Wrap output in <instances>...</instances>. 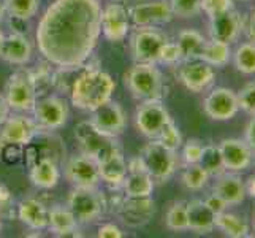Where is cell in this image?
<instances>
[{"mask_svg": "<svg viewBox=\"0 0 255 238\" xmlns=\"http://www.w3.org/2000/svg\"><path fill=\"white\" fill-rule=\"evenodd\" d=\"M100 33L99 0H54L41 16L35 40L46 62L76 68L92 56Z\"/></svg>", "mask_w": 255, "mask_h": 238, "instance_id": "6da1fadb", "label": "cell"}, {"mask_svg": "<svg viewBox=\"0 0 255 238\" xmlns=\"http://www.w3.org/2000/svg\"><path fill=\"white\" fill-rule=\"evenodd\" d=\"M116 89V81L113 76L100 68L84 67L76 75L70 89V100L73 107L83 111L92 113L100 105L113 99V92Z\"/></svg>", "mask_w": 255, "mask_h": 238, "instance_id": "7a4b0ae2", "label": "cell"}, {"mask_svg": "<svg viewBox=\"0 0 255 238\" xmlns=\"http://www.w3.org/2000/svg\"><path fill=\"white\" fill-rule=\"evenodd\" d=\"M126 86L138 100L160 99L163 92V76L157 64L135 62L124 76Z\"/></svg>", "mask_w": 255, "mask_h": 238, "instance_id": "3957f363", "label": "cell"}, {"mask_svg": "<svg viewBox=\"0 0 255 238\" xmlns=\"http://www.w3.org/2000/svg\"><path fill=\"white\" fill-rule=\"evenodd\" d=\"M75 138L80 143L81 153L94 157L97 162L110 157L114 153H119L121 148L118 145L116 137H110L97 129L91 119L78 122L75 127Z\"/></svg>", "mask_w": 255, "mask_h": 238, "instance_id": "277c9868", "label": "cell"}, {"mask_svg": "<svg viewBox=\"0 0 255 238\" xmlns=\"http://www.w3.org/2000/svg\"><path fill=\"white\" fill-rule=\"evenodd\" d=\"M67 207L72 210L78 224H89L102 216L107 199L99 188H75L68 196Z\"/></svg>", "mask_w": 255, "mask_h": 238, "instance_id": "5b68a950", "label": "cell"}, {"mask_svg": "<svg viewBox=\"0 0 255 238\" xmlns=\"http://www.w3.org/2000/svg\"><path fill=\"white\" fill-rule=\"evenodd\" d=\"M143 162L146 165L147 173L152 176V180L157 183L168 181L174 175L178 169V157L174 151H170L168 148H165L159 140L152 138L151 142L146 143L141 149Z\"/></svg>", "mask_w": 255, "mask_h": 238, "instance_id": "8992f818", "label": "cell"}, {"mask_svg": "<svg viewBox=\"0 0 255 238\" xmlns=\"http://www.w3.org/2000/svg\"><path fill=\"white\" fill-rule=\"evenodd\" d=\"M32 113L38 127L46 132L64 127L70 116L67 100L60 95L51 94L38 97L32 108Z\"/></svg>", "mask_w": 255, "mask_h": 238, "instance_id": "52a82bcc", "label": "cell"}, {"mask_svg": "<svg viewBox=\"0 0 255 238\" xmlns=\"http://www.w3.org/2000/svg\"><path fill=\"white\" fill-rule=\"evenodd\" d=\"M5 100L10 110L16 113H29L32 111L37 102V91L29 72H14L6 81L5 87Z\"/></svg>", "mask_w": 255, "mask_h": 238, "instance_id": "ba28073f", "label": "cell"}, {"mask_svg": "<svg viewBox=\"0 0 255 238\" xmlns=\"http://www.w3.org/2000/svg\"><path fill=\"white\" fill-rule=\"evenodd\" d=\"M171 121L168 110L160 99L141 100L135 111V126L141 135L147 138H157L159 132L166 122Z\"/></svg>", "mask_w": 255, "mask_h": 238, "instance_id": "9c48e42d", "label": "cell"}, {"mask_svg": "<svg viewBox=\"0 0 255 238\" xmlns=\"http://www.w3.org/2000/svg\"><path fill=\"white\" fill-rule=\"evenodd\" d=\"M165 35L155 27H139L131 37L130 46L135 62L159 64V54L166 43Z\"/></svg>", "mask_w": 255, "mask_h": 238, "instance_id": "30bf717a", "label": "cell"}, {"mask_svg": "<svg viewBox=\"0 0 255 238\" xmlns=\"http://www.w3.org/2000/svg\"><path fill=\"white\" fill-rule=\"evenodd\" d=\"M130 22L136 27H155L173 21V10L168 0H146L138 2L128 10Z\"/></svg>", "mask_w": 255, "mask_h": 238, "instance_id": "8fae6325", "label": "cell"}, {"mask_svg": "<svg viewBox=\"0 0 255 238\" xmlns=\"http://www.w3.org/2000/svg\"><path fill=\"white\" fill-rule=\"evenodd\" d=\"M64 172L65 178L75 188H99L100 184L99 162L84 153L70 157L64 167Z\"/></svg>", "mask_w": 255, "mask_h": 238, "instance_id": "7c38bea8", "label": "cell"}, {"mask_svg": "<svg viewBox=\"0 0 255 238\" xmlns=\"http://www.w3.org/2000/svg\"><path fill=\"white\" fill-rule=\"evenodd\" d=\"M41 129L33 118L25 114H10L0 126V146L6 143L24 146L30 143Z\"/></svg>", "mask_w": 255, "mask_h": 238, "instance_id": "4fadbf2b", "label": "cell"}, {"mask_svg": "<svg viewBox=\"0 0 255 238\" xmlns=\"http://www.w3.org/2000/svg\"><path fill=\"white\" fill-rule=\"evenodd\" d=\"M116 211H118L119 219L127 227L138 229V227L146 226L152 219L155 213V204L151 199V196L130 197L124 194V197H122Z\"/></svg>", "mask_w": 255, "mask_h": 238, "instance_id": "5bb4252c", "label": "cell"}, {"mask_svg": "<svg viewBox=\"0 0 255 238\" xmlns=\"http://www.w3.org/2000/svg\"><path fill=\"white\" fill-rule=\"evenodd\" d=\"M203 110L213 121H230L240 111L238 95L228 87H216L206 95Z\"/></svg>", "mask_w": 255, "mask_h": 238, "instance_id": "9a60e30c", "label": "cell"}, {"mask_svg": "<svg viewBox=\"0 0 255 238\" xmlns=\"http://www.w3.org/2000/svg\"><path fill=\"white\" fill-rule=\"evenodd\" d=\"M130 32L128 10L118 2H111L102 8V33L105 38L119 43L127 38Z\"/></svg>", "mask_w": 255, "mask_h": 238, "instance_id": "2e32d148", "label": "cell"}, {"mask_svg": "<svg viewBox=\"0 0 255 238\" xmlns=\"http://www.w3.org/2000/svg\"><path fill=\"white\" fill-rule=\"evenodd\" d=\"M178 78L187 91L198 94V92L206 91L208 87L214 83L216 72H214V67H211L209 64L203 62V60H200V59L184 60L179 67Z\"/></svg>", "mask_w": 255, "mask_h": 238, "instance_id": "e0dca14e", "label": "cell"}, {"mask_svg": "<svg viewBox=\"0 0 255 238\" xmlns=\"http://www.w3.org/2000/svg\"><path fill=\"white\" fill-rule=\"evenodd\" d=\"M91 122L103 134L118 138L126 130L127 116L121 105L111 99L92 111Z\"/></svg>", "mask_w": 255, "mask_h": 238, "instance_id": "ac0fdd59", "label": "cell"}, {"mask_svg": "<svg viewBox=\"0 0 255 238\" xmlns=\"http://www.w3.org/2000/svg\"><path fill=\"white\" fill-rule=\"evenodd\" d=\"M217 146L221 149L225 172L240 173V172L248 170L251 167L254 161V153L244 140L224 138Z\"/></svg>", "mask_w": 255, "mask_h": 238, "instance_id": "d6986e66", "label": "cell"}, {"mask_svg": "<svg viewBox=\"0 0 255 238\" xmlns=\"http://www.w3.org/2000/svg\"><path fill=\"white\" fill-rule=\"evenodd\" d=\"M244 30V17L235 8L222 14L209 17V37L217 41L232 45Z\"/></svg>", "mask_w": 255, "mask_h": 238, "instance_id": "ffe728a7", "label": "cell"}, {"mask_svg": "<svg viewBox=\"0 0 255 238\" xmlns=\"http://www.w3.org/2000/svg\"><path fill=\"white\" fill-rule=\"evenodd\" d=\"M33 48L25 35L10 33L5 35L0 43V59L11 65H25L30 62Z\"/></svg>", "mask_w": 255, "mask_h": 238, "instance_id": "44dd1931", "label": "cell"}, {"mask_svg": "<svg viewBox=\"0 0 255 238\" xmlns=\"http://www.w3.org/2000/svg\"><path fill=\"white\" fill-rule=\"evenodd\" d=\"M213 192L217 194L219 197H222L228 207L243 204L246 196H248L244 180L233 172H224L216 176Z\"/></svg>", "mask_w": 255, "mask_h": 238, "instance_id": "7402d4cb", "label": "cell"}, {"mask_svg": "<svg viewBox=\"0 0 255 238\" xmlns=\"http://www.w3.org/2000/svg\"><path fill=\"white\" fill-rule=\"evenodd\" d=\"M16 213L19 221L33 229V231H45V229H48V208L38 199H22L17 204Z\"/></svg>", "mask_w": 255, "mask_h": 238, "instance_id": "603a6c76", "label": "cell"}, {"mask_svg": "<svg viewBox=\"0 0 255 238\" xmlns=\"http://www.w3.org/2000/svg\"><path fill=\"white\" fill-rule=\"evenodd\" d=\"M48 229L56 237H81V234H78L75 215L64 205H54L48 210Z\"/></svg>", "mask_w": 255, "mask_h": 238, "instance_id": "cb8c5ba5", "label": "cell"}, {"mask_svg": "<svg viewBox=\"0 0 255 238\" xmlns=\"http://www.w3.org/2000/svg\"><path fill=\"white\" fill-rule=\"evenodd\" d=\"M189 231L195 234H209L216 229V215L205 204V200L187 202Z\"/></svg>", "mask_w": 255, "mask_h": 238, "instance_id": "d4e9b609", "label": "cell"}, {"mask_svg": "<svg viewBox=\"0 0 255 238\" xmlns=\"http://www.w3.org/2000/svg\"><path fill=\"white\" fill-rule=\"evenodd\" d=\"M29 176L33 186L40 189H52L60 181L59 162L49 157H41L32 169H29Z\"/></svg>", "mask_w": 255, "mask_h": 238, "instance_id": "484cf974", "label": "cell"}, {"mask_svg": "<svg viewBox=\"0 0 255 238\" xmlns=\"http://www.w3.org/2000/svg\"><path fill=\"white\" fill-rule=\"evenodd\" d=\"M100 181L110 184L111 188H121L127 176V161L122 151L114 153L99 162Z\"/></svg>", "mask_w": 255, "mask_h": 238, "instance_id": "4316f807", "label": "cell"}, {"mask_svg": "<svg viewBox=\"0 0 255 238\" xmlns=\"http://www.w3.org/2000/svg\"><path fill=\"white\" fill-rule=\"evenodd\" d=\"M154 186H155V181L147 172H128L121 188L124 191L126 196L147 197L152 194Z\"/></svg>", "mask_w": 255, "mask_h": 238, "instance_id": "83f0119b", "label": "cell"}, {"mask_svg": "<svg viewBox=\"0 0 255 238\" xmlns=\"http://www.w3.org/2000/svg\"><path fill=\"white\" fill-rule=\"evenodd\" d=\"M232 54L233 51L228 43L209 38L206 40L203 51H201L198 59L209 64L211 67H225L232 60Z\"/></svg>", "mask_w": 255, "mask_h": 238, "instance_id": "f1b7e54d", "label": "cell"}, {"mask_svg": "<svg viewBox=\"0 0 255 238\" xmlns=\"http://www.w3.org/2000/svg\"><path fill=\"white\" fill-rule=\"evenodd\" d=\"M176 43L179 45L184 60H195L200 57L203 46L206 43V38L195 29H182L178 33Z\"/></svg>", "mask_w": 255, "mask_h": 238, "instance_id": "f546056e", "label": "cell"}, {"mask_svg": "<svg viewBox=\"0 0 255 238\" xmlns=\"http://www.w3.org/2000/svg\"><path fill=\"white\" fill-rule=\"evenodd\" d=\"M216 229L222 231L227 237L232 238H244L249 237V224L248 221L235 213H228V211H222V213L216 215Z\"/></svg>", "mask_w": 255, "mask_h": 238, "instance_id": "4dcf8cb0", "label": "cell"}, {"mask_svg": "<svg viewBox=\"0 0 255 238\" xmlns=\"http://www.w3.org/2000/svg\"><path fill=\"white\" fill-rule=\"evenodd\" d=\"M165 224L171 232H186L189 231V218H187V202H173L166 210Z\"/></svg>", "mask_w": 255, "mask_h": 238, "instance_id": "1f68e13d", "label": "cell"}, {"mask_svg": "<svg viewBox=\"0 0 255 238\" xmlns=\"http://www.w3.org/2000/svg\"><path fill=\"white\" fill-rule=\"evenodd\" d=\"M233 64L236 70L244 75L255 73V43L246 41L233 51Z\"/></svg>", "mask_w": 255, "mask_h": 238, "instance_id": "d6a6232c", "label": "cell"}, {"mask_svg": "<svg viewBox=\"0 0 255 238\" xmlns=\"http://www.w3.org/2000/svg\"><path fill=\"white\" fill-rule=\"evenodd\" d=\"M209 178V173L200 164H189L181 175V183L189 191H201L206 188Z\"/></svg>", "mask_w": 255, "mask_h": 238, "instance_id": "836d02e7", "label": "cell"}, {"mask_svg": "<svg viewBox=\"0 0 255 238\" xmlns=\"http://www.w3.org/2000/svg\"><path fill=\"white\" fill-rule=\"evenodd\" d=\"M198 164L209 173V176H219L221 173L225 172L221 149H219V146H216V145L203 146V153H201Z\"/></svg>", "mask_w": 255, "mask_h": 238, "instance_id": "e575fe53", "label": "cell"}, {"mask_svg": "<svg viewBox=\"0 0 255 238\" xmlns=\"http://www.w3.org/2000/svg\"><path fill=\"white\" fill-rule=\"evenodd\" d=\"M3 5L8 16L29 21L38 13L40 0H3Z\"/></svg>", "mask_w": 255, "mask_h": 238, "instance_id": "d590c367", "label": "cell"}, {"mask_svg": "<svg viewBox=\"0 0 255 238\" xmlns=\"http://www.w3.org/2000/svg\"><path fill=\"white\" fill-rule=\"evenodd\" d=\"M155 140H159V142L168 148L170 151H178V149L182 146V135H181V130L179 127L174 124L173 121L166 122V124L163 126V129L159 132V135H157Z\"/></svg>", "mask_w": 255, "mask_h": 238, "instance_id": "8d00e7d4", "label": "cell"}, {"mask_svg": "<svg viewBox=\"0 0 255 238\" xmlns=\"http://www.w3.org/2000/svg\"><path fill=\"white\" fill-rule=\"evenodd\" d=\"M174 17L181 19H190L201 11V2L203 0H168Z\"/></svg>", "mask_w": 255, "mask_h": 238, "instance_id": "74e56055", "label": "cell"}, {"mask_svg": "<svg viewBox=\"0 0 255 238\" xmlns=\"http://www.w3.org/2000/svg\"><path fill=\"white\" fill-rule=\"evenodd\" d=\"M184 62V56L179 45L176 41H168L162 46L160 54H159V64L165 65H178Z\"/></svg>", "mask_w": 255, "mask_h": 238, "instance_id": "f35d334b", "label": "cell"}, {"mask_svg": "<svg viewBox=\"0 0 255 238\" xmlns=\"http://www.w3.org/2000/svg\"><path fill=\"white\" fill-rule=\"evenodd\" d=\"M236 95H238L240 110L251 114V116H255V81L241 87V91L236 92Z\"/></svg>", "mask_w": 255, "mask_h": 238, "instance_id": "ab89813d", "label": "cell"}, {"mask_svg": "<svg viewBox=\"0 0 255 238\" xmlns=\"http://www.w3.org/2000/svg\"><path fill=\"white\" fill-rule=\"evenodd\" d=\"M235 8L233 0H203L201 2V11L206 13L209 17L222 14Z\"/></svg>", "mask_w": 255, "mask_h": 238, "instance_id": "60d3db41", "label": "cell"}, {"mask_svg": "<svg viewBox=\"0 0 255 238\" xmlns=\"http://www.w3.org/2000/svg\"><path fill=\"white\" fill-rule=\"evenodd\" d=\"M203 143L198 142V140H189V142L181 146L182 148V161L186 162V165L189 164H198L201 153H203Z\"/></svg>", "mask_w": 255, "mask_h": 238, "instance_id": "b9f144b4", "label": "cell"}, {"mask_svg": "<svg viewBox=\"0 0 255 238\" xmlns=\"http://www.w3.org/2000/svg\"><path fill=\"white\" fill-rule=\"evenodd\" d=\"M0 156L6 162V164H16L19 159L22 157V146L19 145H13V143H6L0 146Z\"/></svg>", "mask_w": 255, "mask_h": 238, "instance_id": "7bdbcfd3", "label": "cell"}, {"mask_svg": "<svg viewBox=\"0 0 255 238\" xmlns=\"http://www.w3.org/2000/svg\"><path fill=\"white\" fill-rule=\"evenodd\" d=\"M97 237L99 238H122V237H126V234L119 226L113 223H105L99 227Z\"/></svg>", "mask_w": 255, "mask_h": 238, "instance_id": "ee69618b", "label": "cell"}, {"mask_svg": "<svg viewBox=\"0 0 255 238\" xmlns=\"http://www.w3.org/2000/svg\"><path fill=\"white\" fill-rule=\"evenodd\" d=\"M13 208V197L5 186H0V218L6 216Z\"/></svg>", "mask_w": 255, "mask_h": 238, "instance_id": "f6af8a7d", "label": "cell"}, {"mask_svg": "<svg viewBox=\"0 0 255 238\" xmlns=\"http://www.w3.org/2000/svg\"><path fill=\"white\" fill-rule=\"evenodd\" d=\"M205 204L211 208V211H213L214 215L222 213V211H225L228 208V205L225 204V200L222 197H219L217 194H214V192L205 199Z\"/></svg>", "mask_w": 255, "mask_h": 238, "instance_id": "bcb514c9", "label": "cell"}, {"mask_svg": "<svg viewBox=\"0 0 255 238\" xmlns=\"http://www.w3.org/2000/svg\"><path fill=\"white\" fill-rule=\"evenodd\" d=\"M244 142L249 145V148L252 149V153L255 154V116H252V119L249 121L248 127H246Z\"/></svg>", "mask_w": 255, "mask_h": 238, "instance_id": "7dc6e473", "label": "cell"}, {"mask_svg": "<svg viewBox=\"0 0 255 238\" xmlns=\"http://www.w3.org/2000/svg\"><path fill=\"white\" fill-rule=\"evenodd\" d=\"M243 33H246V37H248V40L251 43H255V21L252 19V17L249 19V22H244Z\"/></svg>", "mask_w": 255, "mask_h": 238, "instance_id": "c3c4849f", "label": "cell"}, {"mask_svg": "<svg viewBox=\"0 0 255 238\" xmlns=\"http://www.w3.org/2000/svg\"><path fill=\"white\" fill-rule=\"evenodd\" d=\"M10 107H8V103L5 100L3 95H0V126H2V122L10 116Z\"/></svg>", "mask_w": 255, "mask_h": 238, "instance_id": "681fc988", "label": "cell"}, {"mask_svg": "<svg viewBox=\"0 0 255 238\" xmlns=\"http://www.w3.org/2000/svg\"><path fill=\"white\" fill-rule=\"evenodd\" d=\"M244 184H246V192H248V196L255 199V175L249 176V180L244 181Z\"/></svg>", "mask_w": 255, "mask_h": 238, "instance_id": "f907efd6", "label": "cell"}, {"mask_svg": "<svg viewBox=\"0 0 255 238\" xmlns=\"http://www.w3.org/2000/svg\"><path fill=\"white\" fill-rule=\"evenodd\" d=\"M5 14H6V11H5V5H3V0H0V22H2V21L5 19Z\"/></svg>", "mask_w": 255, "mask_h": 238, "instance_id": "816d5d0a", "label": "cell"}, {"mask_svg": "<svg viewBox=\"0 0 255 238\" xmlns=\"http://www.w3.org/2000/svg\"><path fill=\"white\" fill-rule=\"evenodd\" d=\"M3 37H5V35H3V32H2V29H0V43H2V40H3Z\"/></svg>", "mask_w": 255, "mask_h": 238, "instance_id": "f5cc1de1", "label": "cell"}, {"mask_svg": "<svg viewBox=\"0 0 255 238\" xmlns=\"http://www.w3.org/2000/svg\"><path fill=\"white\" fill-rule=\"evenodd\" d=\"M251 17H252V19L255 21V10H254V13H252V16H251Z\"/></svg>", "mask_w": 255, "mask_h": 238, "instance_id": "db71d44e", "label": "cell"}, {"mask_svg": "<svg viewBox=\"0 0 255 238\" xmlns=\"http://www.w3.org/2000/svg\"><path fill=\"white\" fill-rule=\"evenodd\" d=\"M241 2H251V0H241Z\"/></svg>", "mask_w": 255, "mask_h": 238, "instance_id": "11a10c76", "label": "cell"}, {"mask_svg": "<svg viewBox=\"0 0 255 238\" xmlns=\"http://www.w3.org/2000/svg\"><path fill=\"white\" fill-rule=\"evenodd\" d=\"M0 231H2V223H0Z\"/></svg>", "mask_w": 255, "mask_h": 238, "instance_id": "9f6ffc18", "label": "cell"}]
</instances>
